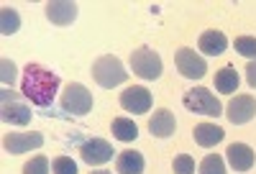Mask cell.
Wrapping results in <instances>:
<instances>
[{
    "mask_svg": "<svg viewBox=\"0 0 256 174\" xmlns=\"http://www.w3.org/2000/svg\"><path fill=\"white\" fill-rule=\"evenodd\" d=\"M20 92L26 100H31V105L36 108H49L59 92V77L41 67V64H28L24 70V82H20Z\"/></svg>",
    "mask_w": 256,
    "mask_h": 174,
    "instance_id": "obj_1",
    "label": "cell"
},
{
    "mask_svg": "<svg viewBox=\"0 0 256 174\" xmlns=\"http://www.w3.org/2000/svg\"><path fill=\"white\" fill-rule=\"evenodd\" d=\"M24 174H49V159L44 154L34 156L26 166H24Z\"/></svg>",
    "mask_w": 256,
    "mask_h": 174,
    "instance_id": "obj_23",
    "label": "cell"
},
{
    "mask_svg": "<svg viewBox=\"0 0 256 174\" xmlns=\"http://www.w3.org/2000/svg\"><path fill=\"white\" fill-rule=\"evenodd\" d=\"M226 156H228L230 169H236V172H248L254 166V162H256L254 148L248 144H230L228 151H226Z\"/></svg>",
    "mask_w": 256,
    "mask_h": 174,
    "instance_id": "obj_14",
    "label": "cell"
},
{
    "mask_svg": "<svg viewBox=\"0 0 256 174\" xmlns=\"http://www.w3.org/2000/svg\"><path fill=\"white\" fill-rule=\"evenodd\" d=\"M246 82H248L251 90H256V59H251L246 64Z\"/></svg>",
    "mask_w": 256,
    "mask_h": 174,
    "instance_id": "obj_27",
    "label": "cell"
},
{
    "mask_svg": "<svg viewBox=\"0 0 256 174\" xmlns=\"http://www.w3.org/2000/svg\"><path fill=\"white\" fill-rule=\"evenodd\" d=\"M20 28V16L16 13V8H3L0 10V34L3 36H13Z\"/></svg>",
    "mask_w": 256,
    "mask_h": 174,
    "instance_id": "obj_20",
    "label": "cell"
},
{
    "mask_svg": "<svg viewBox=\"0 0 256 174\" xmlns=\"http://www.w3.org/2000/svg\"><path fill=\"white\" fill-rule=\"evenodd\" d=\"M146 169V162H144V154L141 151H120L118 159H116V172L118 174H144Z\"/></svg>",
    "mask_w": 256,
    "mask_h": 174,
    "instance_id": "obj_16",
    "label": "cell"
},
{
    "mask_svg": "<svg viewBox=\"0 0 256 174\" xmlns=\"http://www.w3.org/2000/svg\"><path fill=\"white\" fill-rule=\"evenodd\" d=\"M223 116L233 126H244V123L254 120V116H256V98H251V95H236L226 105V113Z\"/></svg>",
    "mask_w": 256,
    "mask_h": 174,
    "instance_id": "obj_9",
    "label": "cell"
},
{
    "mask_svg": "<svg viewBox=\"0 0 256 174\" xmlns=\"http://www.w3.org/2000/svg\"><path fill=\"white\" fill-rule=\"evenodd\" d=\"M233 46H236V52L241 56H246L248 62L256 59V36H238L236 41H233Z\"/></svg>",
    "mask_w": 256,
    "mask_h": 174,
    "instance_id": "obj_22",
    "label": "cell"
},
{
    "mask_svg": "<svg viewBox=\"0 0 256 174\" xmlns=\"http://www.w3.org/2000/svg\"><path fill=\"white\" fill-rule=\"evenodd\" d=\"M192 134H195V144H198V146L210 148V146H216V144L223 141L226 130H223L220 126H216V123H198Z\"/></svg>",
    "mask_w": 256,
    "mask_h": 174,
    "instance_id": "obj_17",
    "label": "cell"
},
{
    "mask_svg": "<svg viewBox=\"0 0 256 174\" xmlns=\"http://www.w3.org/2000/svg\"><path fill=\"white\" fill-rule=\"evenodd\" d=\"M0 70H3V74H0V77H3V84H13L16 82V64L10 62V59H3V62H0Z\"/></svg>",
    "mask_w": 256,
    "mask_h": 174,
    "instance_id": "obj_26",
    "label": "cell"
},
{
    "mask_svg": "<svg viewBox=\"0 0 256 174\" xmlns=\"http://www.w3.org/2000/svg\"><path fill=\"white\" fill-rule=\"evenodd\" d=\"M152 102H154L152 92H148L146 87H138V84L126 87V90L120 92V108L128 110V113H134V116L148 113V110H152Z\"/></svg>",
    "mask_w": 256,
    "mask_h": 174,
    "instance_id": "obj_8",
    "label": "cell"
},
{
    "mask_svg": "<svg viewBox=\"0 0 256 174\" xmlns=\"http://www.w3.org/2000/svg\"><path fill=\"white\" fill-rule=\"evenodd\" d=\"M46 18L54 26H70L77 18V3H70V0H52V3H46Z\"/></svg>",
    "mask_w": 256,
    "mask_h": 174,
    "instance_id": "obj_12",
    "label": "cell"
},
{
    "mask_svg": "<svg viewBox=\"0 0 256 174\" xmlns=\"http://www.w3.org/2000/svg\"><path fill=\"white\" fill-rule=\"evenodd\" d=\"M174 64H177L180 74L187 77V80H202L205 72H208V62H205L195 49H190V46L177 49V54H174Z\"/></svg>",
    "mask_w": 256,
    "mask_h": 174,
    "instance_id": "obj_7",
    "label": "cell"
},
{
    "mask_svg": "<svg viewBox=\"0 0 256 174\" xmlns=\"http://www.w3.org/2000/svg\"><path fill=\"white\" fill-rule=\"evenodd\" d=\"M92 174H110V172H92Z\"/></svg>",
    "mask_w": 256,
    "mask_h": 174,
    "instance_id": "obj_28",
    "label": "cell"
},
{
    "mask_svg": "<svg viewBox=\"0 0 256 174\" xmlns=\"http://www.w3.org/2000/svg\"><path fill=\"white\" fill-rule=\"evenodd\" d=\"M174 128H177L174 113L166 110V108L154 110L152 120H148V130H152V136H156V138H169V136L174 134Z\"/></svg>",
    "mask_w": 256,
    "mask_h": 174,
    "instance_id": "obj_13",
    "label": "cell"
},
{
    "mask_svg": "<svg viewBox=\"0 0 256 174\" xmlns=\"http://www.w3.org/2000/svg\"><path fill=\"white\" fill-rule=\"evenodd\" d=\"M41 146H44V134H36V130H31V134H8L3 138V148L8 154H26V151Z\"/></svg>",
    "mask_w": 256,
    "mask_h": 174,
    "instance_id": "obj_11",
    "label": "cell"
},
{
    "mask_svg": "<svg viewBox=\"0 0 256 174\" xmlns=\"http://www.w3.org/2000/svg\"><path fill=\"white\" fill-rule=\"evenodd\" d=\"M113 146L105 141V138H90V141H84L80 146V156L84 164H90V166H100V164H108L113 159Z\"/></svg>",
    "mask_w": 256,
    "mask_h": 174,
    "instance_id": "obj_10",
    "label": "cell"
},
{
    "mask_svg": "<svg viewBox=\"0 0 256 174\" xmlns=\"http://www.w3.org/2000/svg\"><path fill=\"white\" fill-rule=\"evenodd\" d=\"M59 105H62L64 113L88 116L92 110V92L84 84H80V82H70L67 87H64L62 98H59Z\"/></svg>",
    "mask_w": 256,
    "mask_h": 174,
    "instance_id": "obj_4",
    "label": "cell"
},
{
    "mask_svg": "<svg viewBox=\"0 0 256 174\" xmlns=\"http://www.w3.org/2000/svg\"><path fill=\"white\" fill-rule=\"evenodd\" d=\"M174 174H195V159H192L190 154H180L172 164Z\"/></svg>",
    "mask_w": 256,
    "mask_h": 174,
    "instance_id": "obj_25",
    "label": "cell"
},
{
    "mask_svg": "<svg viewBox=\"0 0 256 174\" xmlns=\"http://www.w3.org/2000/svg\"><path fill=\"white\" fill-rule=\"evenodd\" d=\"M54 174H77V164L72 162V156H56L52 162Z\"/></svg>",
    "mask_w": 256,
    "mask_h": 174,
    "instance_id": "obj_24",
    "label": "cell"
},
{
    "mask_svg": "<svg viewBox=\"0 0 256 174\" xmlns=\"http://www.w3.org/2000/svg\"><path fill=\"white\" fill-rule=\"evenodd\" d=\"M238 84H241V77H238V72L233 67H223V70L216 72V90L218 92H226V95L236 92Z\"/></svg>",
    "mask_w": 256,
    "mask_h": 174,
    "instance_id": "obj_18",
    "label": "cell"
},
{
    "mask_svg": "<svg viewBox=\"0 0 256 174\" xmlns=\"http://www.w3.org/2000/svg\"><path fill=\"white\" fill-rule=\"evenodd\" d=\"M113 136L118 141H136L138 138V126L131 120V118H116L113 120Z\"/></svg>",
    "mask_w": 256,
    "mask_h": 174,
    "instance_id": "obj_19",
    "label": "cell"
},
{
    "mask_svg": "<svg viewBox=\"0 0 256 174\" xmlns=\"http://www.w3.org/2000/svg\"><path fill=\"white\" fill-rule=\"evenodd\" d=\"M92 77L100 87H105V90H110V87H118L128 80V72L123 67V62L118 56H100L95 64H92Z\"/></svg>",
    "mask_w": 256,
    "mask_h": 174,
    "instance_id": "obj_3",
    "label": "cell"
},
{
    "mask_svg": "<svg viewBox=\"0 0 256 174\" xmlns=\"http://www.w3.org/2000/svg\"><path fill=\"white\" fill-rule=\"evenodd\" d=\"M3 108H0V118H3V123L8 126H28L31 123V108L26 102H20L16 98V92L10 90H3Z\"/></svg>",
    "mask_w": 256,
    "mask_h": 174,
    "instance_id": "obj_6",
    "label": "cell"
},
{
    "mask_svg": "<svg viewBox=\"0 0 256 174\" xmlns=\"http://www.w3.org/2000/svg\"><path fill=\"white\" fill-rule=\"evenodd\" d=\"M198 46H200V52L208 54V56H220V54L228 49V38H226L223 31H212V28H210V31H202V34H200Z\"/></svg>",
    "mask_w": 256,
    "mask_h": 174,
    "instance_id": "obj_15",
    "label": "cell"
},
{
    "mask_svg": "<svg viewBox=\"0 0 256 174\" xmlns=\"http://www.w3.org/2000/svg\"><path fill=\"white\" fill-rule=\"evenodd\" d=\"M131 72L148 82L159 80L162 77V56L152 46H138L136 52H131Z\"/></svg>",
    "mask_w": 256,
    "mask_h": 174,
    "instance_id": "obj_5",
    "label": "cell"
},
{
    "mask_svg": "<svg viewBox=\"0 0 256 174\" xmlns=\"http://www.w3.org/2000/svg\"><path fill=\"white\" fill-rule=\"evenodd\" d=\"M200 174H226V162L218 154H208L200 162Z\"/></svg>",
    "mask_w": 256,
    "mask_h": 174,
    "instance_id": "obj_21",
    "label": "cell"
},
{
    "mask_svg": "<svg viewBox=\"0 0 256 174\" xmlns=\"http://www.w3.org/2000/svg\"><path fill=\"white\" fill-rule=\"evenodd\" d=\"M182 102H184V108H187L190 113L208 116V118H218V116H223V105H220V100L212 95L208 87H192V90H187L184 98H182Z\"/></svg>",
    "mask_w": 256,
    "mask_h": 174,
    "instance_id": "obj_2",
    "label": "cell"
}]
</instances>
